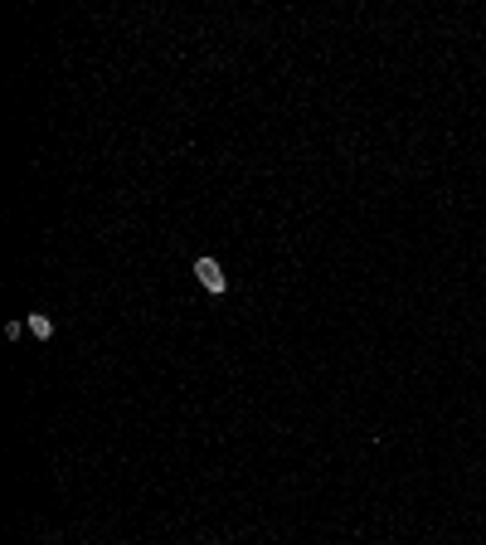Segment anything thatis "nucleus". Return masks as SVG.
<instances>
[{
  "label": "nucleus",
  "instance_id": "f257e3e1",
  "mask_svg": "<svg viewBox=\"0 0 486 545\" xmlns=\"http://www.w3.org/2000/svg\"><path fill=\"white\" fill-rule=\"evenodd\" d=\"M194 278H199V288H209V292H224V288H229V278H224V268H219L214 258H194Z\"/></svg>",
  "mask_w": 486,
  "mask_h": 545
},
{
  "label": "nucleus",
  "instance_id": "f03ea898",
  "mask_svg": "<svg viewBox=\"0 0 486 545\" xmlns=\"http://www.w3.org/2000/svg\"><path fill=\"white\" fill-rule=\"evenodd\" d=\"M24 327H29V336H39V341H49V336H54V322H49L44 312H29V322H24Z\"/></svg>",
  "mask_w": 486,
  "mask_h": 545
},
{
  "label": "nucleus",
  "instance_id": "7ed1b4c3",
  "mask_svg": "<svg viewBox=\"0 0 486 545\" xmlns=\"http://www.w3.org/2000/svg\"><path fill=\"white\" fill-rule=\"evenodd\" d=\"M482 273H486V268H482Z\"/></svg>",
  "mask_w": 486,
  "mask_h": 545
}]
</instances>
